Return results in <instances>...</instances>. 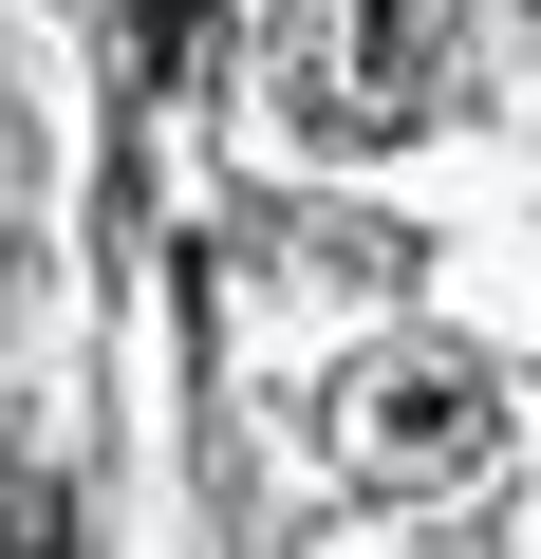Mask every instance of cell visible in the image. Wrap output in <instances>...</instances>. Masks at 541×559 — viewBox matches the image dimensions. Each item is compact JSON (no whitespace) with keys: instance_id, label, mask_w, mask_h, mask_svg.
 <instances>
[{"instance_id":"1","label":"cell","mask_w":541,"mask_h":559,"mask_svg":"<svg viewBox=\"0 0 541 559\" xmlns=\"http://www.w3.org/2000/svg\"><path fill=\"white\" fill-rule=\"evenodd\" d=\"M448 75H467V0H281L299 150H411L448 131Z\"/></svg>"},{"instance_id":"2","label":"cell","mask_w":541,"mask_h":559,"mask_svg":"<svg viewBox=\"0 0 541 559\" xmlns=\"http://www.w3.org/2000/svg\"><path fill=\"white\" fill-rule=\"evenodd\" d=\"M318 448L355 466V485H485L504 466V373L485 355H355L337 392H318Z\"/></svg>"},{"instance_id":"3","label":"cell","mask_w":541,"mask_h":559,"mask_svg":"<svg viewBox=\"0 0 541 559\" xmlns=\"http://www.w3.org/2000/svg\"><path fill=\"white\" fill-rule=\"evenodd\" d=\"M261 242H281L299 280H337V299H411V280H430V242H411V224H374V205H281Z\"/></svg>"},{"instance_id":"4","label":"cell","mask_w":541,"mask_h":559,"mask_svg":"<svg viewBox=\"0 0 541 559\" xmlns=\"http://www.w3.org/2000/svg\"><path fill=\"white\" fill-rule=\"evenodd\" d=\"M131 75L150 94H205L224 75V0H131Z\"/></svg>"},{"instance_id":"5","label":"cell","mask_w":541,"mask_h":559,"mask_svg":"<svg viewBox=\"0 0 541 559\" xmlns=\"http://www.w3.org/2000/svg\"><path fill=\"white\" fill-rule=\"evenodd\" d=\"M0 559H75V503L57 485H0Z\"/></svg>"},{"instance_id":"6","label":"cell","mask_w":541,"mask_h":559,"mask_svg":"<svg viewBox=\"0 0 541 559\" xmlns=\"http://www.w3.org/2000/svg\"><path fill=\"white\" fill-rule=\"evenodd\" d=\"M281 559H411V540H337V522H318V540H281Z\"/></svg>"}]
</instances>
